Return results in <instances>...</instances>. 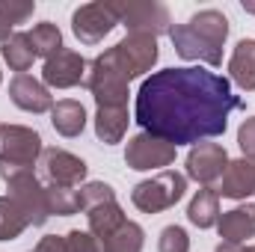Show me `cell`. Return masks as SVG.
<instances>
[{
  "mask_svg": "<svg viewBox=\"0 0 255 252\" xmlns=\"http://www.w3.org/2000/svg\"><path fill=\"white\" fill-rule=\"evenodd\" d=\"M238 107H244V101L232 95L229 77L184 65L154 71L142 80L133 119L145 133L178 148L223 136Z\"/></svg>",
  "mask_w": 255,
  "mask_h": 252,
  "instance_id": "1",
  "label": "cell"
},
{
  "mask_svg": "<svg viewBox=\"0 0 255 252\" xmlns=\"http://www.w3.org/2000/svg\"><path fill=\"white\" fill-rule=\"evenodd\" d=\"M169 39L175 45V54L190 63H223V45L229 39V18L220 9H202L187 24H172Z\"/></svg>",
  "mask_w": 255,
  "mask_h": 252,
  "instance_id": "2",
  "label": "cell"
},
{
  "mask_svg": "<svg viewBox=\"0 0 255 252\" xmlns=\"http://www.w3.org/2000/svg\"><path fill=\"white\" fill-rule=\"evenodd\" d=\"M45 145L33 127L0 122V178L9 181L21 172H33Z\"/></svg>",
  "mask_w": 255,
  "mask_h": 252,
  "instance_id": "3",
  "label": "cell"
},
{
  "mask_svg": "<svg viewBox=\"0 0 255 252\" xmlns=\"http://www.w3.org/2000/svg\"><path fill=\"white\" fill-rule=\"evenodd\" d=\"M184 190H187V175H181L175 169H163L130 190V202L142 214H160V211L172 208L175 202H181Z\"/></svg>",
  "mask_w": 255,
  "mask_h": 252,
  "instance_id": "4",
  "label": "cell"
},
{
  "mask_svg": "<svg viewBox=\"0 0 255 252\" xmlns=\"http://www.w3.org/2000/svg\"><path fill=\"white\" fill-rule=\"evenodd\" d=\"M116 21L125 24L128 33H142V36H160V33H169L172 27V18H169V9L157 0H107Z\"/></svg>",
  "mask_w": 255,
  "mask_h": 252,
  "instance_id": "5",
  "label": "cell"
},
{
  "mask_svg": "<svg viewBox=\"0 0 255 252\" xmlns=\"http://www.w3.org/2000/svg\"><path fill=\"white\" fill-rule=\"evenodd\" d=\"M86 89L92 92L98 107H128V80L125 74L116 68V63L110 60V54H98L89 68H86Z\"/></svg>",
  "mask_w": 255,
  "mask_h": 252,
  "instance_id": "6",
  "label": "cell"
},
{
  "mask_svg": "<svg viewBox=\"0 0 255 252\" xmlns=\"http://www.w3.org/2000/svg\"><path fill=\"white\" fill-rule=\"evenodd\" d=\"M110 60L116 68L125 74L128 80L142 77L145 71H151V65L157 63V39L154 36H142V33H128L122 42H116L113 48H107Z\"/></svg>",
  "mask_w": 255,
  "mask_h": 252,
  "instance_id": "7",
  "label": "cell"
},
{
  "mask_svg": "<svg viewBox=\"0 0 255 252\" xmlns=\"http://www.w3.org/2000/svg\"><path fill=\"white\" fill-rule=\"evenodd\" d=\"M86 169H89V166H86L77 154H71V151H65V148H57V145L45 148L42 157H39V175H42L45 187L77 190L83 184V178H86Z\"/></svg>",
  "mask_w": 255,
  "mask_h": 252,
  "instance_id": "8",
  "label": "cell"
},
{
  "mask_svg": "<svg viewBox=\"0 0 255 252\" xmlns=\"http://www.w3.org/2000/svg\"><path fill=\"white\" fill-rule=\"evenodd\" d=\"M6 184H9V199L21 208V214L27 217L30 226H45L48 223V217H51L48 190L39 181L36 172H21V175L9 178Z\"/></svg>",
  "mask_w": 255,
  "mask_h": 252,
  "instance_id": "9",
  "label": "cell"
},
{
  "mask_svg": "<svg viewBox=\"0 0 255 252\" xmlns=\"http://www.w3.org/2000/svg\"><path fill=\"white\" fill-rule=\"evenodd\" d=\"M175 145L151 136V133H136L128 139V148H125V163L136 172H148V169H163L175 160Z\"/></svg>",
  "mask_w": 255,
  "mask_h": 252,
  "instance_id": "10",
  "label": "cell"
},
{
  "mask_svg": "<svg viewBox=\"0 0 255 252\" xmlns=\"http://www.w3.org/2000/svg\"><path fill=\"white\" fill-rule=\"evenodd\" d=\"M116 15L110 9V3L98 0V3H83L80 9H74L71 15V33L80 39V45H98L104 36H110V30L116 27Z\"/></svg>",
  "mask_w": 255,
  "mask_h": 252,
  "instance_id": "11",
  "label": "cell"
},
{
  "mask_svg": "<svg viewBox=\"0 0 255 252\" xmlns=\"http://www.w3.org/2000/svg\"><path fill=\"white\" fill-rule=\"evenodd\" d=\"M226 166H229V154L220 142H196L187 154V178L199 181L202 187L220 181Z\"/></svg>",
  "mask_w": 255,
  "mask_h": 252,
  "instance_id": "12",
  "label": "cell"
},
{
  "mask_svg": "<svg viewBox=\"0 0 255 252\" xmlns=\"http://www.w3.org/2000/svg\"><path fill=\"white\" fill-rule=\"evenodd\" d=\"M86 60L77 54V51H57L54 57L45 60V68H42V80L45 86H54V89H71L77 83L86 80Z\"/></svg>",
  "mask_w": 255,
  "mask_h": 252,
  "instance_id": "13",
  "label": "cell"
},
{
  "mask_svg": "<svg viewBox=\"0 0 255 252\" xmlns=\"http://www.w3.org/2000/svg\"><path fill=\"white\" fill-rule=\"evenodd\" d=\"M9 98L15 107H21L24 113H48L54 107V98L48 92L45 83H39L30 74H15L9 83Z\"/></svg>",
  "mask_w": 255,
  "mask_h": 252,
  "instance_id": "14",
  "label": "cell"
},
{
  "mask_svg": "<svg viewBox=\"0 0 255 252\" xmlns=\"http://www.w3.org/2000/svg\"><path fill=\"white\" fill-rule=\"evenodd\" d=\"M217 193L226 196V199H247V196H253L255 193V160H250V157L229 160Z\"/></svg>",
  "mask_w": 255,
  "mask_h": 252,
  "instance_id": "15",
  "label": "cell"
},
{
  "mask_svg": "<svg viewBox=\"0 0 255 252\" xmlns=\"http://www.w3.org/2000/svg\"><path fill=\"white\" fill-rule=\"evenodd\" d=\"M217 232L226 244H244L255 238V205H238L232 211H223L217 220Z\"/></svg>",
  "mask_w": 255,
  "mask_h": 252,
  "instance_id": "16",
  "label": "cell"
},
{
  "mask_svg": "<svg viewBox=\"0 0 255 252\" xmlns=\"http://www.w3.org/2000/svg\"><path fill=\"white\" fill-rule=\"evenodd\" d=\"M229 74L244 92H255V39H241L235 45L229 60Z\"/></svg>",
  "mask_w": 255,
  "mask_h": 252,
  "instance_id": "17",
  "label": "cell"
},
{
  "mask_svg": "<svg viewBox=\"0 0 255 252\" xmlns=\"http://www.w3.org/2000/svg\"><path fill=\"white\" fill-rule=\"evenodd\" d=\"M51 125L63 136H80L83 127H86V110H83V104L74 101V98L57 101L51 107Z\"/></svg>",
  "mask_w": 255,
  "mask_h": 252,
  "instance_id": "18",
  "label": "cell"
},
{
  "mask_svg": "<svg viewBox=\"0 0 255 252\" xmlns=\"http://www.w3.org/2000/svg\"><path fill=\"white\" fill-rule=\"evenodd\" d=\"M128 107H98L95 113V136L104 142V145H113V142H122L128 130Z\"/></svg>",
  "mask_w": 255,
  "mask_h": 252,
  "instance_id": "19",
  "label": "cell"
},
{
  "mask_svg": "<svg viewBox=\"0 0 255 252\" xmlns=\"http://www.w3.org/2000/svg\"><path fill=\"white\" fill-rule=\"evenodd\" d=\"M86 220H89V232L98 238V244L104 241V238H110L122 223H125V211L119 208V202L113 199V202H104V205H95V208H89L86 211Z\"/></svg>",
  "mask_w": 255,
  "mask_h": 252,
  "instance_id": "20",
  "label": "cell"
},
{
  "mask_svg": "<svg viewBox=\"0 0 255 252\" xmlns=\"http://www.w3.org/2000/svg\"><path fill=\"white\" fill-rule=\"evenodd\" d=\"M187 220L199 229H211L220 220V193L211 187H202L187 205Z\"/></svg>",
  "mask_w": 255,
  "mask_h": 252,
  "instance_id": "21",
  "label": "cell"
},
{
  "mask_svg": "<svg viewBox=\"0 0 255 252\" xmlns=\"http://www.w3.org/2000/svg\"><path fill=\"white\" fill-rule=\"evenodd\" d=\"M142 244H145L142 226H136L133 220H125L110 238L101 241V252H142Z\"/></svg>",
  "mask_w": 255,
  "mask_h": 252,
  "instance_id": "22",
  "label": "cell"
},
{
  "mask_svg": "<svg viewBox=\"0 0 255 252\" xmlns=\"http://www.w3.org/2000/svg\"><path fill=\"white\" fill-rule=\"evenodd\" d=\"M3 60L9 63L12 71L27 74V68H33V60H36V51L30 45V36L27 33H12L3 42Z\"/></svg>",
  "mask_w": 255,
  "mask_h": 252,
  "instance_id": "23",
  "label": "cell"
},
{
  "mask_svg": "<svg viewBox=\"0 0 255 252\" xmlns=\"http://www.w3.org/2000/svg\"><path fill=\"white\" fill-rule=\"evenodd\" d=\"M30 45H33V51H36V57H54L57 51H63V33H60V27L57 24H51V21H42V24H36L30 33Z\"/></svg>",
  "mask_w": 255,
  "mask_h": 252,
  "instance_id": "24",
  "label": "cell"
},
{
  "mask_svg": "<svg viewBox=\"0 0 255 252\" xmlns=\"http://www.w3.org/2000/svg\"><path fill=\"white\" fill-rule=\"evenodd\" d=\"M27 217L21 214V208L9 199L0 196V241H18L27 232Z\"/></svg>",
  "mask_w": 255,
  "mask_h": 252,
  "instance_id": "25",
  "label": "cell"
},
{
  "mask_svg": "<svg viewBox=\"0 0 255 252\" xmlns=\"http://www.w3.org/2000/svg\"><path fill=\"white\" fill-rule=\"evenodd\" d=\"M33 9H36V3H30V0H24V3L21 0H0V42H6L12 36V30L33 15Z\"/></svg>",
  "mask_w": 255,
  "mask_h": 252,
  "instance_id": "26",
  "label": "cell"
},
{
  "mask_svg": "<svg viewBox=\"0 0 255 252\" xmlns=\"http://www.w3.org/2000/svg\"><path fill=\"white\" fill-rule=\"evenodd\" d=\"M113 199H116V193H113L110 184H104V181H89V184H80V190H77V205H80L83 214L89 208L104 205V202H113Z\"/></svg>",
  "mask_w": 255,
  "mask_h": 252,
  "instance_id": "27",
  "label": "cell"
},
{
  "mask_svg": "<svg viewBox=\"0 0 255 252\" xmlns=\"http://www.w3.org/2000/svg\"><path fill=\"white\" fill-rule=\"evenodd\" d=\"M48 190V208H51V217H71L80 211L77 205V190H68V187H45Z\"/></svg>",
  "mask_w": 255,
  "mask_h": 252,
  "instance_id": "28",
  "label": "cell"
},
{
  "mask_svg": "<svg viewBox=\"0 0 255 252\" xmlns=\"http://www.w3.org/2000/svg\"><path fill=\"white\" fill-rule=\"evenodd\" d=\"M157 252H190V238L181 226H166L157 238Z\"/></svg>",
  "mask_w": 255,
  "mask_h": 252,
  "instance_id": "29",
  "label": "cell"
},
{
  "mask_svg": "<svg viewBox=\"0 0 255 252\" xmlns=\"http://www.w3.org/2000/svg\"><path fill=\"white\" fill-rule=\"evenodd\" d=\"M63 241H65V252H101V244H98V238L92 232L71 229Z\"/></svg>",
  "mask_w": 255,
  "mask_h": 252,
  "instance_id": "30",
  "label": "cell"
},
{
  "mask_svg": "<svg viewBox=\"0 0 255 252\" xmlns=\"http://www.w3.org/2000/svg\"><path fill=\"white\" fill-rule=\"evenodd\" d=\"M238 145H241L244 157L255 160V116L241 125V130H238Z\"/></svg>",
  "mask_w": 255,
  "mask_h": 252,
  "instance_id": "31",
  "label": "cell"
},
{
  "mask_svg": "<svg viewBox=\"0 0 255 252\" xmlns=\"http://www.w3.org/2000/svg\"><path fill=\"white\" fill-rule=\"evenodd\" d=\"M30 252H65V241L60 235H45Z\"/></svg>",
  "mask_w": 255,
  "mask_h": 252,
  "instance_id": "32",
  "label": "cell"
},
{
  "mask_svg": "<svg viewBox=\"0 0 255 252\" xmlns=\"http://www.w3.org/2000/svg\"><path fill=\"white\" fill-rule=\"evenodd\" d=\"M214 252H244V250H241V244H226V241H223Z\"/></svg>",
  "mask_w": 255,
  "mask_h": 252,
  "instance_id": "33",
  "label": "cell"
},
{
  "mask_svg": "<svg viewBox=\"0 0 255 252\" xmlns=\"http://www.w3.org/2000/svg\"><path fill=\"white\" fill-rule=\"evenodd\" d=\"M244 9H247L250 15H255V3H244Z\"/></svg>",
  "mask_w": 255,
  "mask_h": 252,
  "instance_id": "34",
  "label": "cell"
},
{
  "mask_svg": "<svg viewBox=\"0 0 255 252\" xmlns=\"http://www.w3.org/2000/svg\"><path fill=\"white\" fill-rule=\"evenodd\" d=\"M244 252H255V247H247V250H244Z\"/></svg>",
  "mask_w": 255,
  "mask_h": 252,
  "instance_id": "35",
  "label": "cell"
}]
</instances>
